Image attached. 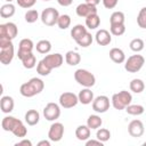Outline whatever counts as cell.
<instances>
[{
    "instance_id": "6da1fadb",
    "label": "cell",
    "mask_w": 146,
    "mask_h": 146,
    "mask_svg": "<svg viewBox=\"0 0 146 146\" xmlns=\"http://www.w3.org/2000/svg\"><path fill=\"white\" fill-rule=\"evenodd\" d=\"M1 127L5 131H10L18 138H24L27 135V129L24 125L23 121L16 119L15 116H5L1 121Z\"/></svg>"
},
{
    "instance_id": "7a4b0ae2",
    "label": "cell",
    "mask_w": 146,
    "mask_h": 146,
    "mask_svg": "<svg viewBox=\"0 0 146 146\" xmlns=\"http://www.w3.org/2000/svg\"><path fill=\"white\" fill-rule=\"evenodd\" d=\"M44 88V82L39 78H32L27 82L23 83L19 88V92L22 96L31 98L38 94H40Z\"/></svg>"
},
{
    "instance_id": "3957f363",
    "label": "cell",
    "mask_w": 146,
    "mask_h": 146,
    "mask_svg": "<svg viewBox=\"0 0 146 146\" xmlns=\"http://www.w3.org/2000/svg\"><path fill=\"white\" fill-rule=\"evenodd\" d=\"M111 102H112V106L115 110H117V111L125 110V107L131 104L132 96H131V94L129 91L121 90V91H119V92H116V94H114L112 96Z\"/></svg>"
},
{
    "instance_id": "277c9868",
    "label": "cell",
    "mask_w": 146,
    "mask_h": 146,
    "mask_svg": "<svg viewBox=\"0 0 146 146\" xmlns=\"http://www.w3.org/2000/svg\"><path fill=\"white\" fill-rule=\"evenodd\" d=\"M74 79L79 84H81L84 88H91L96 83L95 75L91 72H89L88 70H84V68L76 70L74 72Z\"/></svg>"
},
{
    "instance_id": "5b68a950",
    "label": "cell",
    "mask_w": 146,
    "mask_h": 146,
    "mask_svg": "<svg viewBox=\"0 0 146 146\" xmlns=\"http://www.w3.org/2000/svg\"><path fill=\"white\" fill-rule=\"evenodd\" d=\"M144 64H145V58L141 55L136 54V55L128 57V59L125 60V64H124V68L129 73H137L138 71L141 70Z\"/></svg>"
},
{
    "instance_id": "8992f818",
    "label": "cell",
    "mask_w": 146,
    "mask_h": 146,
    "mask_svg": "<svg viewBox=\"0 0 146 146\" xmlns=\"http://www.w3.org/2000/svg\"><path fill=\"white\" fill-rule=\"evenodd\" d=\"M40 18H41V22L44 25L54 26L55 24H57V21L59 18V13H58L57 9H55L52 7H48V8L42 10Z\"/></svg>"
},
{
    "instance_id": "52a82bcc",
    "label": "cell",
    "mask_w": 146,
    "mask_h": 146,
    "mask_svg": "<svg viewBox=\"0 0 146 146\" xmlns=\"http://www.w3.org/2000/svg\"><path fill=\"white\" fill-rule=\"evenodd\" d=\"M78 103H79V97L74 92L66 91L59 96V105L64 108H72L76 106Z\"/></svg>"
},
{
    "instance_id": "ba28073f",
    "label": "cell",
    "mask_w": 146,
    "mask_h": 146,
    "mask_svg": "<svg viewBox=\"0 0 146 146\" xmlns=\"http://www.w3.org/2000/svg\"><path fill=\"white\" fill-rule=\"evenodd\" d=\"M60 105L56 103H48L43 108V116L48 121H56L60 116Z\"/></svg>"
},
{
    "instance_id": "9c48e42d",
    "label": "cell",
    "mask_w": 146,
    "mask_h": 146,
    "mask_svg": "<svg viewBox=\"0 0 146 146\" xmlns=\"http://www.w3.org/2000/svg\"><path fill=\"white\" fill-rule=\"evenodd\" d=\"M110 108V98L107 96L100 95L92 100V110L96 113H105Z\"/></svg>"
},
{
    "instance_id": "30bf717a",
    "label": "cell",
    "mask_w": 146,
    "mask_h": 146,
    "mask_svg": "<svg viewBox=\"0 0 146 146\" xmlns=\"http://www.w3.org/2000/svg\"><path fill=\"white\" fill-rule=\"evenodd\" d=\"M17 34H18V29L15 23L8 22L0 25V36H5L13 40L17 36Z\"/></svg>"
},
{
    "instance_id": "8fae6325",
    "label": "cell",
    "mask_w": 146,
    "mask_h": 146,
    "mask_svg": "<svg viewBox=\"0 0 146 146\" xmlns=\"http://www.w3.org/2000/svg\"><path fill=\"white\" fill-rule=\"evenodd\" d=\"M64 136V125L60 122H54L48 131V138L50 141H59Z\"/></svg>"
},
{
    "instance_id": "7c38bea8",
    "label": "cell",
    "mask_w": 146,
    "mask_h": 146,
    "mask_svg": "<svg viewBox=\"0 0 146 146\" xmlns=\"http://www.w3.org/2000/svg\"><path fill=\"white\" fill-rule=\"evenodd\" d=\"M42 60L47 64V66L51 70L54 68H58L62 66L63 62H64V57L63 55L58 54V52H55V54H49V55H46Z\"/></svg>"
},
{
    "instance_id": "4fadbf2b",
    "label": "cell",
    "mask_w": 146,
    "mask_h": 146,
    "mask_svg": "<svg viewBox=\"0 0 146 146\" xmlns=\"http://www.w3.org/2000/svg\"><path fill=\"white\" fill-rule=\"evenodd\" d=\"M33 48H34V43H33V41H32L31 39H27V38L22 39V40L19 41V44H18L17 57H18L19 59H23L26 55H29V54L32 52Z\"/></svg>"
},
{
    "instance_id": "5bb4252c",
    "label": "cell",
    "mask_w": 146,
    "mask_h": 146,
    "mask_svg": "<svg viewBox=\"0 0 146 146\" xmlns=\"http://www.w3.org/2000/svg\"><path fill=\"white\" fill-rule=\"evenodd\" d=\"M144 131H145V128L140 120H132L128 124V132L131 137H135V138L141 137L144 135Z\"/></svg>"
},
{
    "instance_id": "9a60e30c",
    "label": "cell",
    "mask_w": 146,
    "mask_h": 146,
    "mask_svg": "<svg viewBox=\"0 0 146 146\" xmlns=\"http://www.w3.org/2000/svg\"><path fill=\"white\" fill-rule=\"evenodd\" d=\"M15 55V50H14V44L10 43L9 46L2 47L0 48V62L3 65H8L11 63L13 58Z\"/></svg>"
},
{
    "instance_id": "2e32d148",
    "label": "cell",
    "mask_w": 146,
    "mask_h": 146,
    "mask_svg": "<svg viewBox=\"0 0 146 146\" xmlns=\"http://www.w3.org/2000/svg\"><path fill=\"white\" fill-rule=\"evenodd\" d=\"M75 13H76V15L79 17L87 18L88 16H90L92 14H97V8H96V6H92V5H89L87 2H83V3H80L76 7Z\"/></svg>"
},
{
    "instance_id": "e0dca14e",
    "label": "cell",
    "mask_w": 146,
    "mask_h": 146,
    "mask_svg": "<svg viewBox=\"0 0 146 146\" xmlns=\"http://www.w3.org/2000/svg\"><path fill=\"white\" fill-rule=\"evenodd\" d=\"M95 39H96V42L99 44V46H107L111 43L112 41V34L111 32H108L107 30L105 29H100L96 32V35H95Z\"/></svg>"
},
{
    "instance_id": "ac0fdd59",
    "label": "cell",
    "mask_w": 146,
    "mask_h": 146,
    "mask_svg": "<svg viewBox=\"0 0 146 146\" xmlns=\"http://www.w3.org/2000/svg\"><path fill=\"white\" fill-rule=\"evenodd\" d=\"M14 106H15V103H14L13 97H10V96H2L1 97V99H0V108H1L2 113L8 114V113L13 112Z\"/></svg>"
},
{
    "instance_id": "d6986e66",
    "label": "cell",
    "mask_w": 146,
    "mask_h": 146,
    "mask_svg": "<svg viewBox=\"0 0 146 146\" xmlns=\"http://www.w3.org/2000/svg\"><path fill=\"white\" fill-rule=\"evenodd\" d=\"M78 97H79V103H81V104H83V105L91 104L92 100L95 99V98H94V92L90 90V88H84V89H82V90L79 92Z\"/></svg>"
},
{
    "instance_id": "ffe728a7",
    "label": "cell",
    "mask_w": 146,
    "mask_h": 146,
    "mask_svg": "<svg viewBox=\"0 0 146 146\" xmlns=\"http://www.w3.org/2000/svg\"><path fill=\"white\" fill-rule=\"evenodd\" d=\"M110 58L116 63V64H121V63H124L125 62V55H124V51L120 48H112L110 50Z\"/></svg>"
},
{
    "instance_id": "44dd1931",
    "label": "cell",
    "mask_w": 146,
    "mask_h": 146,
    "mask_svg": "<svg viewBox=\"0 0 146 146\" xmlns=\"http://www.w3.org/2000/svg\"><path fill=\"white\" fill-rule=\"evenodd\" d=\"M90 130L91 129L87 124L86 125L81 124L75 129V137L81 141H86L90 138Z\"/></svg>"
},
{
    "instance_id": "7402d4cb",
    "label": "cell",
    "mask_w": 146,
    "mask_h": 146,
    "mask_svg": "<svg viewBox=\"0 0 146 146\" xmlns=\"http://www.w3.org/2000/svg\"><path fill=\"white\" fill-rule=\"evenodd\" d=\"M24 120L29 125H35L40 121V114H39V112L36 110H29L25 113Z\"/></svg>"
},
{
    "instance_id": "603a6c76",
    "label": "cell",
    "mask_w": 146,
    "mask_h": 146,
    "mask_svg": "<svg viewBox=\"0 0 146 146\" xmlns=\"http://www.w3.org/2000/svg\"><path fill=\"white\" fill-rule=\"evenodd\" d=\"M87 32H88V31H87V26H84V25H82V24H76V25L73 26L72 30H71V36H72V39L76 42V41H78L79 39H81Z\"/></svg>"
},
{
    "instance_id": "cb8c5ba5",
    "label": "cell",
    "mask_w": 146,
    "mask_h": 146,
    "mask_svg": "<svg viewBox=\"0 0 146 146\" xmlns=\"http://www.w3.org/2000/svg\"><path fill=\"white\" fill-rule=\"evenodd\" d=\"M65 62L70 66H75L81 62V56L79 52H76L74 50H70L65 54Z\"/></svg>"
},
{
    "instance_id": "d4e9b609",
    "label": "cell",
    "mask_w": 146,
    "mask_h": 146,
    "mask_svg": "<svg viewBox=\"0 0 146 146\" xmlns=\"http://www.w3.org/2000/svg\"><path fill=\"white\" fill-rule=\"evenodd\" d=\"M15 11H16L15 6L11 2H7V3L1 6V8H0V16L2 18H10L11 16H14Z\"/></svg>"
},
{
    "instance_id": "484cf974",
    "label": "cell",
    "mask_w": 146,
    "mask_h": 146,
    "mask_svg": "<svg viewBox=\"0 0 146 146\" xmlns=\"http://www.w3.org/2000/svg\"><path fill=\"white\" fill-rule=\"evenodd\" d=\"M103 124V120L100 119L99 115L97 114H91L88 116L87 119V125L91 129V130H96V129H99Z\"/></svg>"
},
{
    "instance_id": "4316f807",
    "label": "cell",
    "mask_w": 146,
    "mask_h": 146,
    "mask_svg": "<svg viewBox=\"0 0 146 146\" xmlns=\"http://www.w3.org/2000/svg\"><path fill=\"white\" fill-rule=\"evenodd\" d=\"M100 24V17L98 14H92L86 18V26L89 30H96Z\"/></svg>"
},
{
    "instance_id": "83f0119b",
    "label": "cell",
    "mask_w": 146,
    "mask_h": 146,
    "mask_svg": "<svg viewBox=\"0 0 146 146\" xmlns=\"http://www.w3.org/2000/svg\"><path fill=\"white\" fill-rule=\"evenodd\" d=\"M129 87H130V90H131L132 92H135V94H140V92H143L144 89H145V83H144V81H143L141 79H132V80L130 81Z\"/></svg>"
},
{
    "instance_id": "f1b7e54d",
    "label": "cell",
    "mask_w": 146,
    "mask_h": 146,
    "mask_svg": "<svg viewBox=\"0 0 146 146\" xmlns=\"http://www.w3.org/2000/svg\"><path fill=\"white\" fill-rule=\"evenodd\" d=\"M35 49H36V51L40 52V54H48V52L51 50V43H50L49 40H46V39L40 40V41L36 42Z\"/></svg>"
},
{
    "instance_id": "f546056e",
    "label": "cell",
    "mask_w": 146,
    "mask_h": 146,
    "mask_svg": "<svg viewBox=\"0 0 146 146\" xmlns=\"http://www.w3.org/2000/svg\"><path fill=\"white\" fill-rule=\"evenodd\" d=\"M145 108L143 105H139V104H130L125 107V112L129 114V115H141L144 113Z\"/></svg>"
},
{
    "instance_id": "4dcf8cb0",
    "label": "cell",
    "mask_w": 146,
    "mask_h": 146,
    "mask_svg": "<svg viewBox=\"0 0 146 146\" xmlns=\"http://www.w3.org/2000/svg\"><path fill=\"white\" fill-rule=\"evenodd\" d=\"M21 60H22L23 66H24L25 68H27V70H31V68H33V67L36 65V58H35V56L33 55V52L26 55V56H25L23 59H21Z\"/></svg>"
},
{
    "instance_id": "1f68e13d",
    "label": "cell",
    "mask_w": 146,
    "mask_h": 146,
    "mask_svg": "<svg viewBox=\"0 0 146 146\" xmlns=\"http://www.w3.org/2000/svg\"><path fill=\"white\" fill-rule=\"evenodd\" d=\"M129 47H130V49H131L132 51H135V52H139V51H141V50L144 49V47H145V42H144L143 39H140V38H136V39H132V40L130 41Z\"/></svg>"
},
{
    "instance_id": "d6a6232c",
    "label": "cell",
    "mask_w": 146,
    "mask_h": 146,
    "mask_svg": "<svg viewBox=\"0 0 146 146\" xmlns=\"http://www.w3.org/2000/svg\"><path fill=\"white\" fill-rule=\"evenodd\" d=\"M124 19H125V17H124V14L122 13V11H114L112 15H111V17H110V23H111V25H115V24H124Z\"/></svg>"
},
{
    "instance_id": "836d02e7",
    "label": "cell",
    "mask_w": 146,
    "mask_h": 146,
    "mask_svg": "<svg viewBox=\"0 0 146 146\" xmlns=\"http://www.w3.org/2000/svg\"><path fill=\"white\" fill-rule=\"evenodd\" d=\"M57 25L60 30H66L67 27H70L71 25V17L70 15L67 14H63V15H59V18L57 21Z\"/></svg>"
},
{
    "instance_id": "e575fe53",
    "label": "cell",
    "mask_w": 146,
    "mask_h": 146,
    "mask_svg": "<svg viewBox=\"0 0 146 146\" xmlns=\"http://www.w3.org/2000/svg\"><path fill=\"white\" fill-rule=\"evenodd\" d=\"M96 138L99 139L100 141L105 143V141L110 140V138H111V131L108 129H106V128H99V129H97Z\"/></svg>"
},
{
    "instance_id": "d590c367",
    "label": "cell",
    "mask_w": 146,
    "mask_h": 146,
    "mask_svg": "<svg viewBox=\"0 0 146 146\" xmlns=\"http://www.w3.org/2000/svg\"><path fill=\"white\" fill-rule=\"evenodd\" d=\"M24 17H25V22L26 23L32 24V23H34V22H36L39 19V13L35 9H30V10H27L25 13Z\"/></svg>"
},
{
    "instance_id": "8d00e7d4",
    "label": "cell",
    "mask_w": 146,
    "mask_h": 146,
    "mask_svg": "<svg viewBox=\"0 0 146 146\" xmlns=\"http://www.w3.org/2000/svg\"><path fill=\"white\" fill-rule=\"evenodd\" d=\"M92 35H91V33H89V32H87L81 39H79L78 41H76V43L80 46V47H83V48H87V47H89L91 43H92Z\"/></svg>"
},
{
    "instance_id": "74e56055",
    "label": "cell",
    "mask_w": 146,
    "mask_h": 146,
    "mask_svg": "<svg viewBox=\"0 0 146 146\" xmlns=\"http://www.w3.org/2000/svg\"><path fill=\"white\" fill-rule=\"evenodd\" d=\"M137 24L140 29H146V7H143L137 16Z\"/></svg>"
},
{
    "instance_id": "f35d334b",
    "label": "cell",
    "mask_w": 146,
    "mask_h": 146,
    "mask_svg": "<svg viewBox=\"0 0 146 146\" xmlns=\"http://www.w3.org/2000/svg\"><path fill=\"white\" fill-rule=\"evenodd\" d=\"M110 32H111V34H113L115 36H120L125 32V26H124V24L111 25L110 26Z\"/></svg>"
},
{
    "instance_id": "ab89813d",
    "label": "cell",
    "mask_w": 146,
    "mask_h": 146,
    "mask_svg": "<svg viewBox=\"0 0 146 146\" xmlns=\"http://www.w3.org/2000/svg\"><path fill=\"white\" fill-rule=\"evenodd\" d=\"M36 72H38L40 75H42V76H47V75H49V73L51 72V68H49V67L47 66V64L41 59V60L38 63V65H36Z\"/></svg>"
},
{
    "instance_id": "60d3db41",
    "label": "cell",
    "mask_w": 146,
    "mask_h": 146,
    "mask_svg": "<svg viewBox=\"0 0 146 146\" xmlns=\"http://www.w3.org/2000/svg\"><path fill=\"white\" fill-rule=\"evenodd\" d=\"M16 2L19 7L29 9V8H32L36 3V0H16Z\"/></svg>"
},
{
    "instance_id": "b9f144b4",
    "label": "cell",
    "mask_w": 146,
    "mask_h": 146,
    "mask_svg": "<svg viewBox=\"0 0 146 146\" xmlns=\"http://www.w3.org/2000/svg\"><path fill=\"white\" fill-rule=\"evenodd\" d=\"M103 1V5L106 9H113L116 7L119 0H102Z\"/></svg>"
},
{
    "instance_id": "7bdbcfd3",
    "label": "cell",
    "mask_w": 146,
    "mask_h": 146,
    "mask_svg": "<svg viewBox=\"0 0 146 146\" xmlns=\"http://www.w3.org/2000/svg\"><path fill=\"white\" fill-rule=\"evenodd\" d=\"M103 141H100L99 139H88L86 140V146H91V145H96V146H103Z\"/></svg>"
},
{
    "instance_id": "ee69618b",
    "label": "cell",
    "mask_w": 146,
    "mask_h": 146,
    "mask_svg": "<svg viewBox=\"0 0 146 146\" xmlns=\"http://www.w3.org/2000/svg\"><path fill=\"white\" fill-rule=\"evenodd\" d=\"M15 146H32V141L29 139H22L21 141H17Z\"/></svg>"
},
{
    "instance_id": "f6af8a7d",
    "label": "cell",
    "mask_w": 146,
    "mask_h": 146,
    "mask_svg": "<svg viewBox=\"0 0 146 146\" xmlns=\"http://www.w3.org/2000/svg\"><path fill=\"white\" fill-rule=\"evenodd\" d=\"M57 2H58L60 6H63V7H68V6L72 5L73 0H57Z\"/></svg>"
},
{
    "instance_id": "bcb514c9",
    "label": "cell",
    "mask_w": 146,
    "mask_h": 146,
    "mask_svg": "<svg viewBox=\"0 0 146 146\" xmlns=\"http://www.w3.org/2000/svg\"><path fill=\"white\" fill-rule=\"evenodd\" d=\"M84 2H87L89 5H92V6H97L100 2V0H84Z\"/></svg>"
},
{
    "instance_id": "7dc6e473",
    "label": "cell",
    "mask_w": 146,
    "mask_h": 146,
    "mask_svg": "<svg viewBox=\"0 0 146 146\" xmlns=\"http://www.w3.org/2000/svg\"><path fill=\"white\" fill-rule=\"evenodd\" d=\"M38 146H50V141L49 140H41L38 143Z\"/></svg>"
},
{
    "instance_id": "c3c4849f",
    "label": "cell",
    "mask_w": 146,
    "mask_h": 146,
    "mask_svg": "<svg viewBox=\"0 0 146 146\" xmlns=\"http://www.w3.org/2000/svg\"><path fill=\"white\" fill-rule=\"evenodd\" d=\"M5 1H6V2H11L13 0H5Z\"/></svg>"
},
{
    "instance_id": "681fc988",
    "label": "cell",
    "mask_w": 146,
    "mask_h": 146,
    "mask_svg": "<svg viewBox=\"0 0 146 146\" xmlns=\"http://www.w3.org/2000/svg\"><path fill=\"white\" fill-rule=\"evenodd\" d=\"M143 145H144V146H146V141H145V143H144V144H143Z\"/></svg>"
},
{
    "instance_id": "f907efd6",
    "label": "cell",
    "mask_w": 146,
    "mask_h": 146,
    "mask_svg": "<svg viewBox=\"0 0 146 146\" xmlns=\"http://www.w3.org/2000/svg\"><path fill=\"white\" fill-rule=\"evenodd\" d=\"M43 1H50V0H43Z\"/></svg>"
}]
</instances>
